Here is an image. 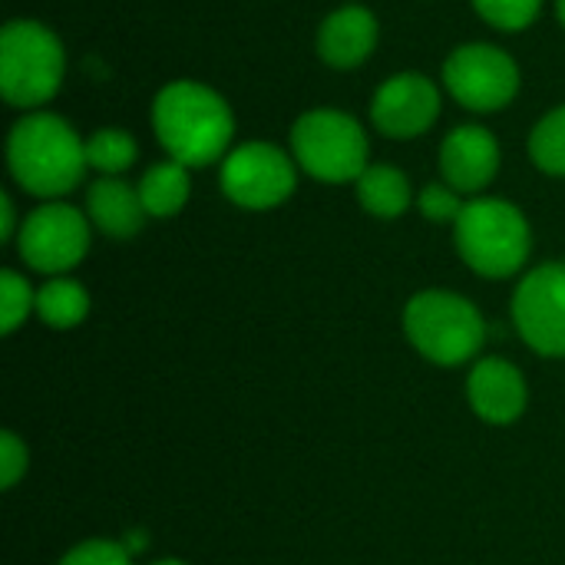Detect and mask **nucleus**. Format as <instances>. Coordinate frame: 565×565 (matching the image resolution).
Instances as JSON below:
<instances>
[{
  "label": "nucleus",
  "instance_id": "obj_5",
  "mask_svg": "<svg viewBox=\"0 0 565 565\" xmlns=\"http://www.w3.org/2000/svg\"><path fill=\"white\" fill-rule=\"evenodd\" d=\"M404 331L411 344L440 367L470 361L487 338L483 315L473 301L454 291H420L404 308Z\"/></svg>",
  "mask_w": 565,
  "mask_h": 565
},
{
  "label": "nucleus",
  "instance_id": "obj_13",
  "mask_svg": "<svg viewBox=\"0 0 565 565\" xmlns=\"http://www.w3.org/2000/svg\"><path fill=\"white\" fill-rule=\"evenodd\" d=\"M467 401L487 424H513L526 411V381L516 364L503 358H483L467 377Z\"/></svg>",
  "mask_w": 565,
  "mask_h": 565
},
{
  "label": "nucleus",
  "instance_id": "obj_27",
  "mask_svg": "<svg viewBox=\"0 0 565 565\" xmlns=\"http://www.w3.org/2000/svg\"><path fill=\"white\" fill-rule=\"evenodd\" d=\"M556 13H559V23L565 26V0H556Z\"/></svg>",
  "mask_w": 565,
  "mask_h": 565
},
{
  "label": "nucleus",
  "instance_id": "obj_3",
  "mask_svg": "<svg viewBox=\"0 0 565 565\" xmlns=\"http://www.w3.org/2000/svg\"><path fill=\"white\" fill-rule=\"evenodd\" d=\"M460 258L483 278L516 275L533 248L526 215L507 199H473L454 222Z\"/></svg>",
  "mask_w": 565,
  "mask_h": 565
},
{
  "label": "nucleus",
  "instance_id": "obj_9",
  "mask_svg": "<svg viewBox=\"0 0 565 565\" xmlns=\"http://www.w3.org/2000/svg\"><path fill=\"white\" fill-rule=\"evenodd\" d=\"M218 179H222V192L228 195V202L252 209V212L281 205L298 185L295 159L271 142L235 146L222 159Z\"/></svg>",
  "mask_w": 565,
  "mask_h": 565
},
{
  "label": "nucleus",
  "instance_id": "obj_20",
  "mask_svg": "<svg viewBox=\"0 0 565 565\" xmlns=\"http://www.w3.org/2000/svg\"><path fill=\"white\" fill-rule=\"evenodd\" d=\"M530 156L543 172L565 175V106L546 113L536 122V129L530 136Z\"/></svg>",
  "mask_w": 565,
  "mask_h": 565
},
{
  "label": "nucleus",
  "instance_id": "obj_21",
  "mask_svg": "<svg viewBox=\"0 0 565 565\" xmlns=\"http://www.w3.org/2000/svg\"><path fill=\"white\" fill-rule=\"evenodd\" d=\"M30 311H36V291L30 288V281L10 268L0 271V331L13 334Z\"/></svg>",
  "mask_w": 565,
  "mask_h": 565
},
{
  "label": "nucleus",
  "instance_id": "obj_11",
  "mask_svg": "<svg viewBox=\"0 0 565 565\" xmlns=\"http://www.w3.org/2000/svg\"><path fill=\"white\" fill-rule=\"evenodd\" d=\"M440 116V89L424 73L391 76L371 103V122L387 139H414Z\"/></svg>",
  "mask_w": 565,
  "mask_h": 565
},
{
  "label": "nucleus",
  "instance_id": "obj_17",
  "mask_svg": "<svg viewBox=\"0 0 565 565\" xmlns=\"http://www.w3.org/2000/svg\"><path fill=\"white\" fill-rule=\"evenodd\" d=\"M139 199H142V209L146 215L152 218H169L175 215L185 202H189V192H192V182H189V166L169 159V162H156L142 179H139Z\"/></svg>",
  "mask_w": 565,
  "mask_h": 565
},
{
  "label": "nucleus",
  "instance_id": "obj_15",
  "mask_svg": "<svg viewBox=\"0 0 565 565\" xmlns=\"http://www.w3.org/2000/svg\"><path fill=\"white\" fill-rule=\"evenodd\" d=\"M86 215L109 238H132L149 218L139 189L116 175H103L86 189Z\"/></svg>",
  "mask_w": 565,
  "mask_h": 565
},
{
  "label": "nucleus",
  "instance_id": "obj_25",
  "mask_svg": "<svg viewBox=\"0 0 565 565\" xmlns=\"http://www.w3.org/2000/svg\"><path fill=\"white\" fill-rule=\"evenodd\" d=\"M26 473V447L17 440V434L3 430L0 437V480H3V490L17 487V480Z\"/></svg>",
  "mask_w": 565,
  "mask_h": 565
},
{
  "label": "nucleus",
  "instance_id": "obj_23",
  "mask_svg": "<svg viewBox=\"0 0 565 565\" xmlns=\"http://www.w3.org/2000/svg\"><path fill=\"white\" fill-rule=\"evenodd\" d=\"M467 202H460V192L450 189L447 182H430L424 185V192L417 195V209L430 218V222H457Z\"/></svg>",
  "mask_w": 565,
  "mask_h": 565
},
{
  "label": "nucleus",
  "instance_id": "obj_1",
  "mask_svg": "<svg viewBox=\"0 0 565 565\" xmlns=\"http://www.w3.org/2000/svg\"><path fill=\"white\" fill-rule=\"evenodd\" d=\"M152 132L169 159L202 169L232 152L235 116L212 86L175 79L152 99Z\"/></svg>",
  "mask_w": 565,
  "mask_h": 565
},
{
  "label": "nucleus",
  "instance_id": "obj_19",
  "mask_svg": "<svg viewBox=\"0 0 565 565\" xmlns=\"http://www.w3.org/2000/svg\"><path fill=\"white\" fill-rule=\"evenodd\" d=\"M139 156V146L136 139L126 132V129H96L89 139H86V162L89 169L103 172V175H119L126 172Z\"/></svg>",
  "mask_w": 565,
  "mask_h": 565
},
{
  "label": "nucleus",
  "instance_id": "obj_26",
  "mask_svg": "<svg viewBox=\"0 0 565 565\" xmlns=\"http://www.w3.org/2000/svg\"><path fill=\"white\" fill-rule=\"evenodd\" d=\"M0 238H3V242L17 238V215H13V199H10L7 192L0 195Z\"/></svg>",
  "mask_w": 565,
  "mask_h": 565
},
{
  "label": "nucleus",
  "instance_id": "obj_28",
  "mask_svg": "<svg viewBox=\"0 0 565 565\" xmlns=\"http://www.w3.org/2000/svg\"><path fill=\"white\" fill-rule=\"evenodd\" d=\"M152 565H185V563H179V559H159V563H152Z\"/></svg>",
  "mask_w": 565,
  "mask_h": 565
},
{
  "label": "nucleus",
  "instance_id": "obj_12",
  "mask_svg": "<svg viewBox=\"0 0 565 565\" xmlns=\"http://www.w3.org/2000/svg\"><path fill=\"white\" fill-rule=\"evenodd\" d=\"M440 172L460 195L483 192L500 172V142L483 126H457L440 146Z\"/></svg>",
  "mask_w": 565,
  "mask_h": 565
},
{
  "label": "nucleus",
  "instance_id": "obj_10",
  "mask_svg": "<svg viewBox=\"0 0 565 565\" xmlns=\"http://www.w3.org/2000/svg\"><path fill=\"white\" fill-rule=\"evenodd\" d=\"M520 338L546 358H565V262L533 268L513 295Z\"/></svg>",
  "mask_w": 565,
  "mask_h": 565
},
{
  "label": "nucleus",
  "instance_id": "obj_14",
  "mask_svg": "<svg viewBox=\"0 0 565 565\" xmlns=\"http://www.w3.org/2000/svg\"><path fill=\"white\" fill-rule=\"evenodd\" d=\"M377 46V17L367 7H341L318 30V56L334 70L361 66Z\"/></svg>",
  "mask_w": 565,
  "mask_h": 565
},
{
  "label": "nucleus",
  "instance_id": "obj_8",
  "mask_svg": "<svg viewBox=\"0 0 565 565\" xmlns=\"http://www.w3.org/2000/svg\"><path fill=\"white\" fill-rule=\"evenodd\" d=\"M20 258L43 275H63L76 268L89 252V215L66 202H46L33 209L17 232Z\"/></svg>",
  "mask_w": 565,
  "mask_h": 565
},
{
  "label": "nucleus",
  "instance_id": "obj_24",
  "mask_svg": "<svg viewBox=\"0 0 565 565\" xmlns=\"http://www.w3.org/2000/svg\"><path fill=\"white\" fill-rule=\"evenodd\" d=\"M60 565H132V553L109 540H89V543H79L76 550H70L60 559Z\"/></svg>",
  "mask_w": 565,
  "mask_h": 565
},
{
  "label": "nucleus",
  "instance_id": "obj_4",
  "mask_svg": "<svg viewBox=\"0 0 565 565\" xmlns=\"http://www.w3.org/2000/svg\"><path fill=\"white\" fill-rule=\"evenodd\" d=\"M66 73V53L53 30L36 20H10L0 33V89L17 109L50 103Z\"/></svg>",
  "mask_w": 565,
  "mask_h": 565
},
{
  "label": "nucleus",
  "instance_id": "obj_2",
  "mask_svg": "<svg viewBox=\"0 0 565 565\" xmlns=\"http://www.w3.org/2000/svg\"><path fill=\"white\" fill-rule=\"evenodd\" d=\"M13 182L36 199H60L83 182L86 142L56 113H26L7 136Z\"/></svg>",
  "mask_w": 565,
  "mask_h": 565
},
{
  "label": "nucleus",
  "instance_id": "obj_7",
  "mask_svg": "<svg viewBox=\"0 0 565 565\" xmlns=\"http://www.w3.org/2000/svg\"><path fill=\"white\" fill-rule=\"evenodd\" d=\"M444 86L473 113H497L520 93L516 60L493 43H463L444 63Z\"/></svg>",
  "mask_w": 565,
  "mask_h": 565
},
{
  "label": "nucleus",
  "instance_id": "obj_16",
  "mask_svg": "<svg viewBox=\"0 0 565 565\" xmlns=\"http://www.w3.org/2000/svg\"><path fill=\"white\" fill-rule=\"evenodd\" d=\"M358 199L364 212L377 218H397L411 209V179L394 166H367L358 179Z\"/></svg>",
  "mask_w": 565,
  "mask_h": 565
},
{
  "label": "nucleus",
  "instance_id": "obj_6",
  "mask_svg": "<svg viewBox=\"0 0 565 565\" xmlns=\"http://www.w3.org/2000/svg\"><path fill=\"white\" fill-rule=\"evenodd\" d=\"M291 152L318 182H358L367 169V132L341 109H311L291 126Z\"/></svg>",
  "mask_w": 565,
  "mask_h": 565
},
{
  "label": "nucleus",
  "instance_id": "obj_18",
  "mask_svg": "<svg viewBox=\"0 0 565 565\" xmlns=\"http://www.w3.org/2000/svg\"><path fill=\"white\" fill-rule=\"evenodd\" d=\"M36 315L43 324H50L56 331L76 328L89 315V295L73 278H50L36 291Z\"/></svg>",
  "mask_w": 565,
  "mask_h": 565
},
{
  "label": "nucleus",
  "instance_id": "obj_22",
  "mask_svg": "<svg viewBox=\"0 0 565 565\" xmlns=\"http://www.w3.org/2000/svg\"><path fill=\"white\" fill-rule=\"evenodd\" d=\"M470 3L490 26L507 33L526 30L543 10V0H470Z\"/></svg>",
  "mask_w": 565,
  "mask_h": 565
}]
</instances>
